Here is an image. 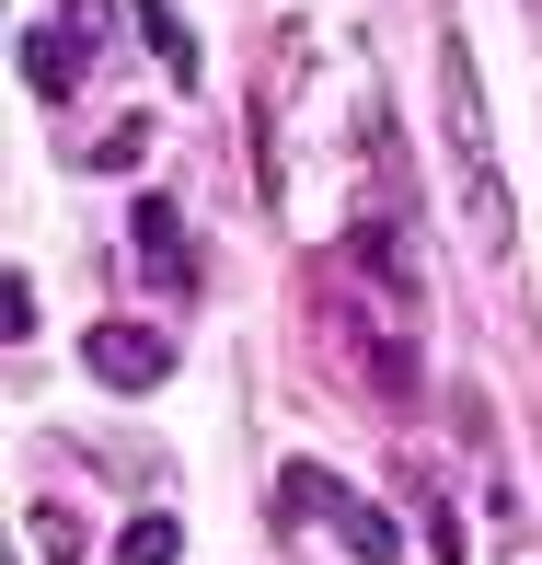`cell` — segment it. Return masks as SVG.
<instances>
[{
    "mask_svg": "<svg viewBox=\"0 0 542 565\" xmlns=\"http://www.w3.org/2000/svg\"><path fill=\"white\" fill-rule=\"evenodd\" d=\"M82 370L105 381V393H162L173 347L150 335V323H93V335H82Z\"/></svg>",
    "mask_w": 542,
    "mask_h": 565,
    "instance_id": "obj_2",
    "label": "cell"
},
{
    "mask_svg": "<svg viewBox=\"0 0 542 565\" xmlns=\"http://www.w3.org/2000/svg\"><path fill=\"white\" fill-rule=\"evenodd\" d=\"M438 150H450L461 173V220H474L485 254H508V231H520V209H508V173H497V127H485V82L461 46H438Z\"/></svg>",
    "mask_w": 542,
    "mask_h": 565,
    "instance_id": "obj_1",
    "label": "cell"
},
{
    "mask_svg": "<svg viewBox=\"0 0 542 565\" xmlns=\"http://www.w3.org/2000/svg\"><path fill=\"white\" fill-rule=\"evenodd\" d=\"M289 508H312V520H334L358 565H393V520H381V508H358V497H347L334 473H312V461H300V473H289Z\"/></svg>",
    "mask_w": 542,
    "mask_h": 565,
    "instance_id": "obj_3",
    "label": "cell"
},
{
    "mask_svg": "<svg viewBox=\"0 0 542 565\" xmlns=\"http://www.w3.org/2000/svg\"><path fill=\"white\" fill-rule=\"evenodd\" d=\"M116 565H173V520H139V531H127V554Z\"/></svg>",
    "mask_w": 542,
    "mask_h": 565,
    "instance_id": "obj_6",
    "label": "cell"
},
{
    "mask_svg": "<svg viewBox=\"0 0 542 565\" xmlns=\"http://www.w3.org/2000/svg\"><path fill=\"white\" fill-rule=\"evenodd\" d=\"M139 254L162 266V289H185V231H173V209H162V196H139Z\"/></svg>",
    "mask_w": 542,
    "mask_h": 565,
    "instance_id": "obj_4",
    "label": "cell"
},
{
    "mask_svg": "<svg viewBox=\"0 0 542 565\" xmlns=\"http://www.w3.org/2000/svg\"><path fill=\"white\" fill-rule=\"evenodd\" d=\"M139 35H150V46H162V58H173V70H196V46H185V23H173V12H162V0H139Z\"/></svg>",
    "mask_w": 542,
    "mask_h": 565,
    "instance_id": "obj_5",
    "label": "cell"
}]
</instances>
